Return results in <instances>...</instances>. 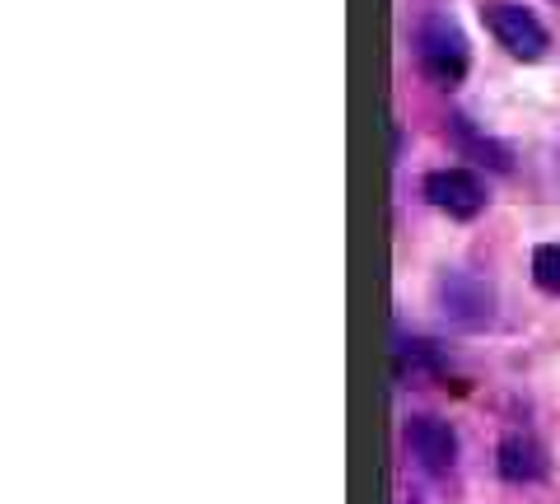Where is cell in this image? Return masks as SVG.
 Returning a JSON list of instances; mask_svg holds the SVG:
<instances>
[{"label":"cell","mask_w":560,"mask_h":504,"mask_svg":"<svg viewBox=\"0 0 560 504\" xmlns=\"http://www.w3.org/2000/svg\"><path fill=\"white\" fill-rule=\"evenodd\" d=\"M481 14H486L490 33H495V43L510 51L514 61H541V57H547L551 33H547V24H541L533 10H523L518 0H490Z\"/></svg>","instance_id":"obj_3"},{"label":"cell","mask_w":560,"mask_h":504,"mask_svg":"<svg viewBox=\"0 0 560 504\" xmlns=\"http://www.w3.org/2000/svg\"><path fill=\"white\" fill-rule=\"evenodd\" d=\"M453 141H458V150L467 154V160H477V164H486V168H495V173H510V168H514V154L504 150L500 141L481 136L467 117H453Z\"/></svg>","instance_id":"obj_8"},{"label":"cell","mask_w":560,"mask_h":504,"mask_svg":"<svg viewBox=\"0 0 560 504\" xmlns=\"http://www.w3.org/2000/svg\"><path fill=\"white\" fill-rule=\"evenodd\" d=\"M551 5H560V0H551Z\"/></svg>","instance_id":"obj_11"},{"label":"cell","mask_w":560,"mask_h":504,"mask_svg":"<svg viewBox=\"0 0 560 504\" xmlns=\"http://www.w3.org/2000/svg\"><path fill=\"white\" fill-rule=\"evenodd\" d=\"M425 201L453 220H471L486 211V183L471 168H434L425 173Z\"/></svg>","instance_id":"obj_5"},{"label":"cell","mask_w":560,"mask_h":504,"mask_svg":"<svg viewBox=\"0 0 560 504\" xmlns=\"http://www.w3.org/2000/svg\"><path fill=\"white\" fill-rule=\"evenodd\" d=\"M393 374H397L401 388L430 384V378L444 374V351H440V345H434L430 337H407V332H397V337H393Z\"/></svg>","instance_id":"obj_7"},{"label":"cell","mask_w":560,"mask_h":504,"mask_svg":"<svg viewBox=\"0 0 560 504\" xmlns=\"http://www.w3.org/2000/svg\"><path fill=\"white\" fill-rule=\"evenodd\" d=\"M495 472H500V481H510V485L547 481V472H551L547 444H541L533 430H504L500 444H495Z\"/></svg>","instance_id":"obj_6"},{"label":"cell","mask_w":560,"mask_h":504,"mask_svg":"<svg viewBox=\"0 0 560 504\" xmlns=\"http://www.w3.org/2000/svg\"><path fill=\"white\" fill-rule=\"evenodd\" d=\"M401 444H407V454L420 472H430V477L458 472V454H463L458 430L448 421H440V415H411V421L401 425Z\"/></svg>","instance_id":"obj_4"},{"label":"cell","mask_w":560,"mask_h":504,"mask_svg":"<svg viewBox=\"0 0 560 504\" xmlns=\"http://www.w3.org/2000/svg\"><path fill=\"white\" fill-rule=\"evenodd\" d=\"M434 304H440L444 323L463 327V332H481L495 323V285L471 271H444L434 281Z\"/></svg>","instance_id":"obj_2"},{"label":"cell","mask_w":560,"mask_h":504,"mask_svg":"<svg viewBox=\"0 0 560 504\" xmlns=\"http://www.w3.org/2000/svg\"><path fill=\"white\" fill-rule=\"evenodd\" d=\"M393 504H420V500H416L411 491H397V500H393Z\"/></svg>","instance_id":"obj_10"},{"label":"cell","mask_w":560,"mask_h":504,"mask_svg":"<svg viewBox=\"0 0 560 504\" xmlns=\"http://www.w3.org/2000/svg\"><path fill=\"white\" fill-rule=\"evenodd\" d=\"M416 43V61L420 71H425L440 90H453V84H463L467 66H471V47L463 38V28L448 20V14H425V20L416 24L411 33Z\"/></svg>","instance_id":"obj_1"},{"label":"cell","mask_w":560,"mask_h":504,"mask_svg":"<svg viewBox=\"0 0 560 504\" xmlns=\"http://www.w3.org/2000/svg\"><path fill=\"white\" fill-rule=\"evenodd\" d=\"M533 285L560 300V243H537L533 248Z\"/></svg>","instance_id":"obj_9"}]
</instances>
